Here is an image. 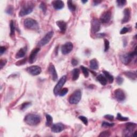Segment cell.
<instances>
[{"instance_id": "obj_7", "label": "cell", "mask_w": 137, "mask_h": 137, "mask_svg": "<svg viewBox=\"0 0 137 137\" xmlns=\"http://www.w3.org/2000/svg\"><path fill=\"white\" fill-rule=\"evenodd\" d=\"M66 81V76H63L62 77H61V78L59 80V81L57 83L56 85L54 88V93L56 96L58 95L59 91L62 89V88L63 87V85L65 84Z\"/></svg>"}, {"instance_id": "obj_12", "label": "cell", "mask_w": 137, "mask_h": 137, "mask_svg": "<svg viewBox=\"0 0 137 137\" xmlns=\"http://www.w3.org/2000/svg\"><path fill=\"white\" fill-rule=\"evenodd\" d=\"M101 27V24L98 19H93L91 22V30L92 32L95 33L100 31Z\"/></svg>"}, {"instance_id": "obj_5", "label": "cell", "mask_w": 137, "mask_h": 137, "mask_svg": "<svg viewBox=\"0 0 137 137\" xmlns=\"http://www.w3.org/2000/svg\"><path fill=\"white\" fill-rule=\"evenodd\" d=\"M24 24L25 27L28 29L37 30L39 28V24L35 20L32 18H26L24 20Z\"/></svg>"}, {"instance_id": "obj_32", "label": "cell", "mask_w": 137, "mask_h": 137, "mask_svg": "<svg viewBox=\"0 0 137 137\" xmlns=\"http://www.w3.org/2000/svg\"><path fill=\"white\" fill-rule=\"evenodd\" d=\"M68 92V89L67 88H63L62 89H61V91H59V92L58 93V95L60 96H63L67 94Z\"/></svg>"}, {"instance_id": "obj_21", "label": "cell", "mask_w": 137, "mask_h": 137, "mask_svg": "<svg viewBox=\"0 0 137 137\" xmlns=\"http://www.w3.org/2000/svg\"><path fill=\"white\" fill-rule=\"evenodd\" d=\"M26 48H21L19 50V51L16 53L15 57L17 59H19L22 57H24L26 54Z\"/></svg>"}, {"instance_id": "obj_11", "label": "cell", "mask_w": 137, "mask_h": 137, "mask_svg": "<svg viewBox=\"0 0 137 137\" xmlns=\"http://www.w3.org/2000/svg\"><path fill=\"white\" fill-rule=\"evenodd\" d=\"M26 70H27V71L29 74L32 75V76L39 75L40 74L42 71L41 68L37 65H33L29 66V67L27 68Z\"/></svg>"}, {"instance_id": "obj_18", "label": "cell", "mask_w": 137, "mask_h": 137, "mask_svg": "<svg viewBox=\"0 0 137 137\" xmlns=\"http://www.w3.org/2000/svg\"><path fill=\"white\" fill-rule=\"evenodd\" d=\"M53 7L56 10H61L64 6V3L62 1L60 0H56L52 2Z\"/></svg>"}, {"instance_id": "obj_28", "label": "cell", "mask_w": 137, "mask_h": 137, "mask_svg": "<svg viewBox=\"0 0 137 137\" xmlns=\"http://www.w3.org/2000/svg\"><path fill=\"white\" fill-rule=\"evenodd\" d=\"M10 36L12 37V36H14L15 32V24L14 22L13 21H11L10 23Z\"/></svg>"}, {"instance_id": "obj_25", "label": "cell", "mask_w": 137, "mask_h": 137, "mask_svg": "<svg viewBox=\"0 0 137 137\" xmlns=\"http://www.w3.org/2000/svg\"><path fill=\"white\" fill-rule=\"evenodd\" d=\"M103 73H104V75L105 76V77L106 78V79L108 80L109 82L110 83H111L113 82V80H114V78H113V77L110 74V73L106 71H103Z\"/></svg>"}, {"instance_id": "obj_16", "label": "cell", "mask_w": 137, "mask_h": 137, "mask_svg": "<svg viewBox=\"0 0 137 137\" xmlns=\"http://www.w3.org/2000/svg\"><path fill=\"white\" fill-rule=\"evenodd\" d=\"M48 70H49V72L50 73V74H51L52 76V79L54 81H56L58 79V75L56 71L54 65L53 64H50L49 66Z\"/></svg>"}, {"instance_id": "obj_19", "label": "cell", "mask_w": 137, "mask_h": 137, "mask_svg": "<svg viewBox=\"0 0 137 137\" xmlns=\"http://www.w3.org/2000/svg\"><path fill=\"white\" fill-rule=\"evenodd\" d=\"M56 25L59 27L61 32L64 33L66 31V27H67V24L66 23L63 21H59L56 22Z\"/></svg>"}, {"instance_id": "obj_44", "label": "cell", "mask_w": 137, "mask_h": 137, "mask_svg": "<svg viewBox=\"0 0 137 137\" xmlns=\"http://www.w3.org/2000/svg\"><path fill=\"white\" fill-rule=\"evenodd\" d=\"M6 63V61L5 59H1V61H0V67L1 69H2L4 66L5 65Z\"/></svg>"}, {"instance_id": "obj_38", "label": "cell", "mask_w": 137, "mask_h": 137, "mask_svg": "<svg viewBox=\"0 0 137 137\" xmlns=\"http://www.w3.org/2000/svg\"><path fill=\"white\" fill-rule=\"evenodd\" d=\"M110 136V133L108 131H105L102 132L100 135H99V137H109Z\"/></svg>"}, {"instance_id": "obj_37", "label": "cell", "mask_w": 137, "mask_h": 137, "mask_svg": "<svg viewBox=\"0 0 137 137\" xmlns=\"http://www.w3.org/2000/svg\"><path fill=\"white\" fill-rule=\"evenodd\" d=\"M39 7H40V9L45 14L47 11V6L45 3L43 2H41L40 5L39 6Z\"/></svg>"}, {"instance_id": "obj_45", "label": "cell", "mask_w": 137, "mask_h": 137, "mask_svg": "<svg viewBox=\"0 0 137 137\" xmlns=\"http://www.w3.org/2000/svg\"><path fill=\"white\" fill-rule=\"evenodd\" d=\"M26 61V58H25L24 59H23L22 61H19L18 62L16 63V65H23L25 63V62Z\"/></svg>"}, {"instance_id": "obj_34", "label": "cell", "mask_w": 137, "mask_h": 137, "mask_svg": "<svg viewBox=\"0 0 137 137\" xmlns=\"http://www.w3.org/2000/svg\"><path fill=\"white\" fill-rule=\"evenodd\" d=\"M79 119L80 120H81V121L83 123V124L85 125H87L88 124V119L87 117H86L85 116H80L79 117Z\"/></svg>"}, {"instance_id": "obj_20", "label": "cell", "mask_w": 137, "mask_h": 137, "mask_svg": "<svg viewBox=\"0 0 137 137\" xmlns=\"http://www.w3.org/2000/svg\"><path fill=\"white\" fill-rule=\"evenodd\" d=\"M90 64V68L92 70H98L99 68V63L98 61L95 58L91 59L89 62Z\"/></svg>"}, {"instance_id": "obj_35", "label": "cell", "mask_w": 137, "mask_h": 137, "mask_svg": "<svg viewBox=\"0 0 137 137\" xmlns=\"http://www.w3.org/2000/svg\"><path fill=\"white\" fill-rule=\"evenodd\" d=\"M116 2L117 3V5L119 7H123L126 3L125 0H118V1H116Z\"/></svg>"}, {"instance_id": "obj_15", "label": "cell", "mask_w": 137, "mask_h": 137, "mask_svg": "<svg viewBox=\"0 0 137 137\" xmlns=\"http://www.w3.org/2000/svg\"><path fill=\"white\" fill-rule=\"evenodd\" d=\"M111 17V13L110 11H107L103 13L100 17V21L102 23H108Z\"/></svg>"}, {"instance_id": "obj_14", "label": "cell", "mask_w": 137, "mask_h": 137, "mask_svg": "<svg viewBox=\"0 0 137 137\" xmlns=\"http://www.w3.org/2000/svg\"><path fill=\"white\" fill-rule=\"evenodd\" d=\"M123 18L122 20V24L128 23L131 18V10L130 8H126L123 11Z\"/></svg>"}, {"instance_id": "obj_41", "label": "cell", "mask_w": 137, "mask_h": 137, "mask_svg": "<svg viewBox=\"0 0 137 137\" xmlns=\"http://www.w3.org/2000/svg\"><path fill=\"white\" fill-rule=\"evenodd\" d=\"M129 28L124 27L121 29V32H120V34H125V33H128L129 32Z\"/></svg>"}, {"instance_id": "obj_43", "label": "cell", "mask_w": 137, "mask_h": 137, "mask_svg": "<svg viewBox=\"0 0 137 137\" xmlns=\"http://www.w3.org/2000/svg\"><path fill=\"white\" fill-rule=\"evenodd\" d=\"M78 61L77 59H76L75 58H72L71 60V64L73 66H77L78 64Z\"/></svg>"}, {"instance_id": "obj_47", "label": "cell", "mask_w": 137, "mask_h": 137, "mask_svg": "<svg viewBox=\"0 0 137 137\" xmlns=\"http://www.w3.org/2000/svg\"><path fill=\"white\" fill-rule=\"evenodd\" d=\"M106 34L105 33H99V34H98L96 35V36L98 38H104L105 36H106Z\"/></svg>"}, {"instance_id": "obj_17", "label": "cell", "mask_w": 137, "mask_h": 137, "mask_svg": "<svg viewBox=\"0 0 137 137\" xmlns=\"http://www.w3.org/2000/svg\"><path fill=\"white\" fill-rule=\"evenodd\" d=\"M40 50V48H36L33 49L31 52V53L30 54L29 57V62L31 63V64H32V63L34 62L36 56L38 54Z\"/></svg>"}, {"instance_id": "obj_2", "label": "cell", "mask_w": 137, "mask_h": 137, "mask_svg": "<svg viewBox=\"0 0 137 137\" xmlns=\"http://www.w3.org/2000/svg\"><path fill=\"white\" fill-rule=\"evenodd\" d=\"M34 7V5L33 3L29 2L24 4L23 6L21 11L19 12V16L24 17L31 14L33 11V8Z\"/></svg>"}, {"instance_id": "obj_22", "label": "cell", "mask_w": 137, "mask_h": 137, "mask_svg": "<svg viewBox=\"0 0 137 137\" xmlns=\"http://www.w3.org/2000/svg\"><path fill=\"white\" fill-rule=\"evenodd\" d=\"M124 74L127 77L131 79V80H136L137 79V73L136 71H126L125 72H124Z\"/></svg>"}, {"instance_id": "obj_9", "label": "cell", "mask_w": 137, "mask_h": 137, "mask_svg": "<svg viewBox=\"0 0 137 137\" xmlns=\"http://www.w3.org/2000/svg\"><path fill=\"white\" fill-rule=\"evenodd\" d=\"M73 48V45L71 42H68L61 47V52L63 55H67L71 52Z\"/></svg>"}, {"instance_id": "obj_42", "label": "cell", "mask_w": 137, "mask_h": 137, "mask_svg": "<svg viewBox=\"0 0 137 137\" xmlns=\"http://www.w3.org/2000/svg\"><path fill=\"white\" fill-rule=\"evenodd\" d=\"M104 117L106 119H107L110 121H113V119H114V117H113V115H106L104 116Z\"/></svg>"}, {"instance_id": "obj_4", "label": "cell", "mask_w": 137, "mask_h": 137, "mask_svg": "<svg viewBox=\"0 0 137 137\" xmlns=\"http://www.w3.org/2000/svg\"><path fill=\"white\" fill-rule=\"evenodd\" d=\"M82 92L80 90H76L69 98V103L71 105H77L81 101Z\"/></svg>"}, {"instance_id": "obj_1", "label": "cell", "mask_w": 137, "mask_h": 137, "mask_svg": "<svg viewBox=\"0 0 137 137\" xmlns=\"http://www.w3.org/2000/svg\"><path fill=\"white\" fill-rule=\"evenodd\" d=\"M40 116L35 113H28L25 117L24 122L30 126H35L40 123Z\"/></svg>"}, {"instance_id": "obj_40", "label": "cell", "mask_w": 137, "mask_h": 137, "mask_svg": "<svg viewBox=\"0 0 137 137\" xmlns=\"http://www.w3.org/2000/svg\"><path fill=\"white\" fill-rule=\"evenodd\" d=\"M123 81H124V79L121 76H118L116 78V82L119 85L122 84Z\"/></svg>"}, {"instance_id": "obj_49", "label": "cell", "mask_w": 137, "mask_h": 137, "mask_svg": "<svg viewBox=\"0 0 137 137\" xmlns=\"http://www.w3.org/2000/svg\"><path fill=\"white\" fill-rule=\"evenodd\" d=\"M82 2L84 4V3H86L87 2V1H82Z\"/></svg>"}, {"instance_id": "obj_27", "label": "cell", "mask_w": 137, "mask_h": 137, "mask_svg": "<svg viewBox=\"0 0 137 137\" xmlns=\"http://www.w3.org/2000/svg\"><path fill=\"white\" fill-rule=\"evenodd\" d=\"M68 8L71 12H74L76 10V6L73 4L72 1H68L67 2Z\"/></svg>"}, {"instance_id": "obj_31", "label": "cell", "mask_w": 137, "mask_h": 137, "mask_svg": "<svg viewBox=\"0 0 137 137\" xmlns=\"http://www.w3.org/2000/svg\"><path fill=\"white\" fill-rule=\"evenodd\" d=\"M117 119L118 120V121H123V122L127 121H128V120H129V118L122 116L121 113H117Z\"/></svg>"}, {"instance_id": "obj_3", "label": "cell", "mask_w": 137, "mask_h": 137, "mask_svg": "<svg viewBox=\"0 0 137 137\" xmlns=\"http://www.w3.org/2000/svg\"><path fill=\"white\" fill-rule=\"evenodd\" d=\"M136 55H137V51H136V47L134 52L129 53H125V54H123L121 55L120 56V59H121V61L123 64L127 65L129 64L130 62L131 61L132 59Z\"/></svg>"}, {"instance_id": "obj_13", "label": "cell", "mask_w": 137, "mask_h": 137, "mask_svg": "<svg viewBox=\"0 0 137 137\" xmlns=\"http://www.w3.org/2000/svg\"><path fill=\"white\" fill-rule=\"evenodd\" d=\"M64 126L61 123H57L52 125L51 130L54 133H59L64 130Z\"/></svg>"}, {"instance_id": "obj_33", "label": "cell", "mask_w": 137, "mask_h": 137, "mask_svg": "<svg viewBox=\"0 0 137 137\" xmlns=\"http://www.w3.org/2000/svg\"><path fill=\"white\" fill-rule=\"evenodd\" d=\"M31 105V103L30 102H24V103H23V104L22 105L21 109L22 110H24L28 108Z\"/></svg>"}, {"instance_id": "obj_6", "label": "cell", "mask_w": 137, "mask_h": 137, "mask_svg": "<svg viewBox=\"0 0 137 137\" xmlns=\"http://www.w3.org/2000/svg\"><path fill=\"white\" fill-rule=\"evenodd\" d=\"M137 124L134 123H128L125 125V129L124 130L123 136L124 137H130L132 136L133 132L136 129Z\"/></svg>"}, {"instance_id": "obj_23", "label": "cell", "mask_w": 137, "mask_h": 137, "mask_svg": "<svg viewBox=\"0 0 137 137\" xmlns=\"http://www.w3.org/2000/svg\"><path fill=\"white\" fill-rule=\"evenodd\" d=\"M80 71L78 69H74L72 71V79L73 81H76L79 78Z\"/></svg>"}, {"instance_id": "obj_36", "label": "cell", "mask_w": 137, "mask_h": 137, "mask_svg": "<svg viewBox=\"0 0 137 137\" xmlns=\"http://www.w3.org/2000/svg\"><path fill=\"white\" fill-rule=\"evenodd\" d=\"M110 47V43L107 39H105V52H107Z\"/></svg>"}, {"instance_id": "obj_10", "label": "cell", "mask_w": 137, "mask_h": 137, "mask_svg": "<svg viewBox=\"0 0 137 137\" xmlns=\"http://www.w3.org/2000/svg\"><path fill=\"white\" fill-rule=\"evenodd\" d=\"M114 96L116 99L119 102H123L126 98L125 92L122 89H117L114 91Z\"/></svg>"}, {"instance_id": "obj_8", "label": "cell", "mask_w": 137, "mask_h": 137, "mask_svg": "<svg viewBox=\"0 0 137 137\" xmlns=\"http://www.w3.org/2000/svg\"><path fill=\"white\" fill-rule=\"evenodd\" d=\"M53 35H54V32H53V31L49 32L48 33H47L44 36V37H43L41 40L39 42L38 45L39 46L42 47L48 44L49 41H51L52 38H53Z\"/></svg>"}, {"instance_id": "obj_24", "label": "cell", "mask_w": 137, "mask_h": 137, "mask_svg": "<svg viewBox=\"0 0 137 137\" xmlns=\"http://www.w3.org/2000/svg\"><path fill=\"white\" fill-rule=\"evenodd\" d=\"M97 81H98L103 86H105L107 83V79L104 76L102 75H100L97 77Z\"/></svg>"}, {"instance_id": "obj_29", "label": "cell", "mask_w": 137, "mask_h": 137, "mask_svg": "<svg viewBox=\"0 0 137 137\" xmlns=\"http://www.w3.org/2000/svg\"><path fill=\"white\" fill-rule=\"evenodd\" d=\"M81 69L82 70V72L83 75H84L85 77L87 78L89 76V72L88 71V69H87L86 68H85V66H83L82 65L81 66Z\"/></svg>"}, {"instance_id": "obj_48", "label": "cell", "mask_w": 137, "mask_h": 137, "mask_svg": "<svg viewBox=\"0 0 137 137\" xmlns=\"http://www.w3.org/2000/svg\"><path fill=\"white\" fill-rule=\"evenodd\" d=\"M101 2V1H93V5H98V4H99Z\"/></svg>"}, {"instance_id": "obj_30", "label": "cell", "mask_w": 137, "mask_h": 137, "mask_svg": "<svg viewBox=\"0 0 137 137\" xmlns=\"http://www.w3.org/2000/svg\"><path fill=\"white\" fill-rule=\"evenodd\" d=\"M5 12L7 14L10 15H12L14 14V6H12V5L8 6V8L6 9Z\"/></svg>"}, {"instance_id": "obj_26", "label": "cell", "mask_w": 137, "mask_h": 137, "mask_svg": "<svg viewBox=\"0 0 137 137\" xmlns=\"http://www.w3.org/2000/svg\"><path fill=\"white\" fill-rule=\"evenodd\" d=\"M46 126H51L53 125V117L50 115L46 114Z\"/></svg>"}, {"instance_id": "obj_39", "label": "cell", "mask_w": 137, "mask_h": 137, "mask_svg": "<svg viewBox=\"0 0 137 137\" xmlns=\"http://www.w3.org/2000/svg\"><path fill=\"white\" fill-rule=\"evenodd\" d=\"M114 123H109L106 122H103L102 123V126L103 127H112L113 126H114Z\"/></svg>"}, {"instance_id": "obj_46", "label": "cell", "mask_w": 137, "mask_h": 137, "mask_svg": "<svg viewBox=\"0 0 137 137\" xmlns=\"http://www.w3.org/2000/svg\"><path fill=\"white\" fill-rule=\"evenodd\" d=\"M6 49L5 47L1 46V48H0V54H1V55L3 54L6 51Z\"/></svg>"}]
</instances>
